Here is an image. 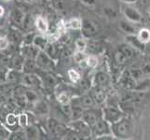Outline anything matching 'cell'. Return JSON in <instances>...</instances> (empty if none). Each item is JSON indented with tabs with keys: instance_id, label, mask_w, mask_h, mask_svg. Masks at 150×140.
<instances>
[{
	"instance_id": "6da1fadb",
	"label": "cell",
	"mask_w": 150,
	"mask_h": 140,
	"mask_svg": "<svg viewBox=\"0 0 150 140\" xmlns=\"http://www.w3.org/2000/svg\"><path fill=\"white\" fill-rule=\"evenodd\" d=\"M35 62H37L38 67L39 69H42V70H45V71H49V70H53L54 69L53 60L51 58H50L44 50H40L39 51L38 57L35 58Z\"/></svg>"
},
{
	"instance_id": "7a4b0ae2",
	"label": "cell",
	"mask_w": 150,
	"mask_h": 140,
	"mask_svg": "<svg viewBox=\"0 0 150 140\" xmlns=\"http://www.w3.org/2000/svg\"><path fill=\"white\" fill-rule=\"evenodd\" d=\"M21 83L25 87H38L41 84L40 77L34 73H24L21 77Z\"/></svg>"
},
{
	"instance_id": "3957f363",
	"label": "cell",
	"mask_w": 150,
	"mask_h": 140,
	"mask_svg": "<svg viewBox=\"0 0 150 140\" xmlns=\"http://www.w3.org/2000/svg\"><path fill=\"white\" fill-rule=\"evenodd\" d=\"M40 50L33 44L23 45L21 49V54H22L25 59H35L38 57Z\"/></svg>"
},
{
	"instance_id": "277c9868",
	"label": "cell",
	"mask_w": 150,
	"mask_h": 140,
	"mask_svg": "<svg viewBox=\"0 0 150 140\" xmlns=\"http://www.w3.org/2000/svg\"><path fill=\"white\" fill-rule=\"evenodd\" d=\"M41 70H42V69H41ZM38 76L40 77L41 83H43L44 86H46V87L52 88L57 83V80H56V79L54 77V76H52L51 74H50L49 72L45 71V70L41 71L40 73H38Z\"/></svg>"
},
{
	"instance_id": "5b68a950",
	"label": "cell",
	"mask_w": 150,
	"mask_h": 140,
	"mask_svg": "<svg viewBox=\"0 0 150 140\" xmlns=\"http://www.w3.org/2000/svg\"><path fill=\"white\" fill-rule=\"evenodd\" d=\"M114 131L117 134V136H127L131 131V125L128 122L124 121L121 122L116 123L114 125Z\"/></svg>"
},
{
	"instance_id": "8992f818",
	"label": "cell",
	"mask_w": 150,
	"mask_h": 140,
	"mask_svg": "<svg viewBox=\"0 0 150 140\" xmlns=\"http://www.w3.org/2000/svg\"><path fill=\"white\" fill-rule=\"evenodd\" d=\"M72 127L74 128V130L79 133L83 136H88L90 134V126L88 125L86 122L83 121H74L72 123Z\"/></svg>"
},
{
	"instance_id": "52a82bcc",
	"label": "cell",
	"mask_w": 150,
	"mask_h": 140,
	"mask_svg": "<svg viewBox=\"0 0 150 140\" xmlns=\"http://www.w3.org/2000/svg\"><path fill=\"white\" fill-rule=\"evenodd\" d=\"M82 121L86 122L89 126H94V124L98 122L99 118H98L97 113L94 110H87L83 112L82 115Z\"/></svg>"
},
{
	"instance_id": "ba28073f",
	"label": "cell",
	"mask_w": 150,
	"mask_h": 140,
	"mask_svg": "<svg viewBox=\"0 0 150 140\" xmlns=\"http://www.w3.org/2000/svg\"><path fill=\"white\" fill-rule=\"evenodd\" d=\"M10 18H11L12 23L15 25H17V26H21V25H23V23L25 15H24V12L23 11L22 9L16 8V9H12L11 14H10Z\"/></svg>"
},
{
	"instance_id": "9c48e42d",
	"label": "cell",
	"mask_w": 150,
	"mask_h": 140,
	"mask_svg": "<svg viewBox=\"0 0 150 140\" xmlns=\"http://www.w3.org/2000/svg\"><path fill=\"white\" fill-rule=\"evenodd\" d=\"M21 77H22L21 70L10 69L6 74V81L8 83H18L21 81Z\"/></svg>"
},
{
	"instance_id": "30bf717a",
	"label": "cell",
	"mask_w": 150,
	"mask_h": 140,
	"mask_svg": "<svg viewBox=\"0 0 150 140\" xmlns=\"http://www.w3.org/2000/svg\"><path fill=\"white\" fill-rule=\"evenodd\" d=\"M105 119L108 122H116L120 120V112L114 107H108L105 110Z\"/></svg>"
},
{
	"instance_id": "8fae6325",
	"label": "cell",
	"mask_w": 150,
	"mask_h": 140,
	"mask_svg": "<svg viewBox=\"0 0 150 140\" xmlns=\"http://www.w3.org/2000/svg\"><path fill=\"white\" fill-rule=\"evenodd\" d=\"M81 30L83 34L87 37H91V36L94 35L96 32V27L95 25L92 23L91 22L88 20H84L82 22V25H81Z\"/></svg>"
},
{
	"instance_id": "7c38bea8",
	"label": "cell",
	"mask_w": 150,
	"mask_h": 140,
	"mask_svg": "<svg viewBox=\"0 0 150 140\" xmlns=\"http://www.w3.org/2000/svg\"><path fill=\"white\" fill-rule=\"evenodd\" d=\"M94 132L97 134H105L109 133V126H108L107 122L105 120H98V122L94 124Z\"/></svg>"
},
{
	"instance_id": "4fadbf2b",
	"label": "cell",
	"mask_w": 150,
	"mask_h": 140,
	"mask_svg": "<svg viewBox=\"0 0 150 140\" xmlns=\"http://www.w3.org/2000/svg\"><path fill=\"white\" fill-rule=\"evenodd\" d=\"M38 69V65L35 59H25L23 65V71L24 73H34Z\"/></svg>"
},
{
	"instance_id": "5bb4252c",
	"label": "cell",
	"mask_w": 150,
	"mask_h": 140,
	"mask_svg": "<svg viewBox=\"0 0 150 140\" xmlns=\"http://www.w3.org/2000/svg\"><path fill=\"white\" fill-rule=\"evenodd\" d=\"M49 105L44 101H38L35 103V113L37 115H46L49 113Z\"/></svg>"
},
{
	"instance_id": "9a60e30c",
	"label": "cell",
	"mask_w": 150,
	"mask_h": 140,
	"mask_svg": "<svg viewBox=\"0 0 150 140\" xmlns=\"http://www.w3.org/2000/svg\"><path fill=\"white\" fill-rule=\"evenodd\" d=\"M9 63H10V66L12 67V69L22 70L23 63H24L23 56V55H15L9 60Z\"/></svg>"
},
{
	"instance_id": "2e32d148",
	"label": "cell",
	"mask_w": 150,
	"mask_h": 140,
	"mask_svg": "<svg viewBox=\"0 0 150 140\" xmlns=\"http://www.w3.org/2000/svg\"><path fill=\"white\" fill-rule=\"evenodd\" d=\"M44 51L47 53V55L50 57V58H51L52 60H56L57 58H58L59 50H58V48H57L54 43H48L47 46H46Z\"/></svg>"
},
{
	"instance_id": "e0dca14e",
	"label": "cell",
	"mask_w": 150,
	"mask_h": 140,
	"mask_svg": "<svg viewBox=\"0 0 150 140\" xmlns=\"http://www.w3.org/2000/svg\"><path fill=\"white\" fill-rule=\"evenodd\" d=\"M8 38V40H10L15 45H19L23 42V36L16 29H10Z\"/></svg>"
},
{
	"instance_id": "ac0fdd59",
	"label": "cell",
	"mask_w": 150,
	"mask_h": 140,
	"mask_svg": "<svg viewBox=\"0 0 150 140\" xmlns=\"http://www.w3.org/2000/svg\"><path fill=\"white\" fill-rule=\"evenodd\" d=\"M75 104H77V105H79L80 107H92L94 106V100L92 99V97L89 96V95H85L83 97L79 98V99H77L76 102H74Z\"/></svg>"
},
{
	"instance_id": "d6986e66",
	"label": "cell",
	"mask_w": 150,
	"mask_h": 140,
	"mask_svg": "<svg viewBox=\"0 0 150 140\" xmlns=\"http://www.w3.org/2000/svg\"><path fill=\"white\" fill-rule=\"evenodd\" d=\"M72 107V113H71V120L72 121H77L81 119L82 115H83V107H80L79 105H77V104H75Z\"/></svg>"
},
{
	"instance_id": "ffe728a7",
	"label": "cell",
	"mask_w": 150,
	"mask_h": 140,
	"mask_svg": "<svg viewBox=\"0 0 150 140\" xmlns=\"http://www.w3.org/2000/svg\"><path fill=\"white\" fill-rule=\"evenodd\" d=\"M48 43H49L48 39L45 37H43V36H38V35L35 36L33 40V45L38 47L40 50H44Z\"/></svg>"
},
{
	"instance_id": "44dd1931",
	"label": "cell",
	"mask_w": 150,
	"mask_h": 140,
	"mask_svg": "<svg viewBox=\"0 0 150 140\" xmlns=\"http://www.w3.org/2000/svg\"><path fill=\"white\" fill-rule=\"evenodd\" d=\"M24 128H25V130L23 132L25 134V138H27V139H38V136H39L38 130L35 126L27 125Z\"/></svg>"
},
{
	"instance_id": "7402d4cb",
	"label": "cell",
	"mask_w": 150,
	"mask_h": 140,
	"mask_svg": "<svg viewBox=\"0 0 150 140\" xmlns=\"http://www.w3.org/2000/svg\"><path fill=\"white\" fill-rule=\"evenodd\" d=\"M35 25L37 29L41 33H46L48 31V23L47 21H46L43 17H38L35 21Z\"/></svg>"
},
{
	"instance_id": "603a6c76",
	"label": "cell",
	"mask_w": 150,
	"mask_h": 140,
	"mask_svg": "<svg viewBox=\"0 0 150 140\" xmlns=\"http://www.w3.org/2000/svg\"><path fill=\"white\" fill-rule=\"evenodd\" d=\"M23 96L25 98L27 103L30 104H35V102L38 101V95H37V92L31 90H25V92H23Z\"/></svg>"
},
{
	"instance_id": "cb8c5ba5",
	"label": "cell",
	"mask_w": 150,
	"mask_h": 140,
	"mask_svg": "<svg viewBox=\"0 0 150 140\" xmlns=\"http://www.w3.org/2000/svg\"><path fill=\"white\" fill-rule=\"evenodd\" d=\"M95 81L98 84V86H105L109 81V77H108V76L105 73H103V72H99L95 76Z\"/></svg>"
},
{
	"instance_id": "d4e9b609",
	"label": "cell",
	"mask_w": 150,
	"mask_h": 140,
	"mask_svg": "<svg viewBox=\"0 0 150 140\" xmlns=\"http://www.w3.org/2000/svg\"><path fill=\"white\" fill-rule=\"evenodd\" d=\"M68 27H70L71 29L74 30H79L81 29V25H82V21L79 19H72L68 22Z\"/></svg>"
},
{
	"instance_id": "484cf974",
	"label": "cell",
	"mask_w": 150,
	"mask_h": 140,
	"mask_svg": "<svg viewBox=\"0 0 150 140\" xmlns=\"http://www.w3.org/2000/svg\"><path fill=\"white\" fill-rule=\"evenodd\" d=\"M28 116L27 114L22 113L18 116V123L20 124L21 127H26L28 125Z\"/></svg>"
},
{
	"instance_id": "4316f807",
	"label": "cell",
	"mask_w": 150,
	"mask_h": 140,
	"mask_svg": "<svg viewBox=\"0 0 150 140\" xmlns=\"http://www.w3.org/2000/svg\"><path fill=\"white\" fill-rule=\"evenodd\" d=\"M67 74H68L69 79L73 82H77L80 80L79 73L76 70H75V69H69L68 72H67Z\"/></svg>"
},
{
	"instance_id": "83f0119b",
	"label": "cell",
	"mask_w": 150,
	"mask_h": 140,
	"mask_svg": "<svg viewBox=\"0 0 150 140\" xmlns=\"http://www.w3.org/2000/svg\"><path fill=\"white\" fill-rule=\"evenodd\" d=\"M6 122L9 126L15 125V124L18 122V116L15 115V114H13V113L8 114V115L7 116V118H6Z\"/></svg>"
},
{
	"instance_id": "f1b7e54d",
	"label": "cell",
	"mask_w": 150,
	"mask_h": 140,
	"mask_svg": "<svg viewBox=\"0 0 150 140\" xmlns=\"http://www.w3.org/2000/svg\"><path fill=\"white\" fill-rule=\"evenodd\" d=\"M61 112L64 114L66 118L71 119V113H72V107L69 104H65V105L61 106Z\"/></svg>"
},
{
	"instance_id": "f546056e",
	"label": "cell",
	"mask_w": 150,
	"mask_h": 140,
	"mask_svg": "<svg viewBox=\"0 0 150 140\" xmlns=\"http://www.w3.org/2000/svg\"><path fill=\"white\" fill-rule=\"evenodd\" d=\"M10 136V132L8 128L5 127L3 124L0 123V139H8Z\"/></svg>"
},
{
	"instance_id": "4dcf8cb0",
	"label": "cell",
	"mask_w": 150,
	"mask_h": 140,
	"mask_svg": "<svg viewBox=\"0 0 150 140\" xmlns=\"http://www.w3.org/2000/svg\"><path fill=\"white\" fill-rule=\"evenodd\" d=\"M75 45H76V48L77 50L79 51H84L86 50V47H87V44H86V41L82 38H79L76 40L75 42Z\"/></svg>"
},
{
	"instance_id": "1f68e13d",
	"label": "cell",
	"mask_w": 150,
	"mask_h": 140,
	"mask_svg": "<svg viewBox=\"0 0 150 140\" xmlns=\"http://www.w3.org/2000/svg\"><path fill=\"white\" fill-rule=\"evenodd\" d=\"M94 98L97 103H102L105 99V95H103V92L100 89L99 87L96 88V90L94 92Z\"/></svg>"
},
{
	"instance_id": "d6a6232c",
	"label": "cell",
	"mask_w": 150,
	"mask_h": 140,
	"mask_svg": "<svg viewBox=\"0 0 150 140\" xmlns=\"http://www.w3.org/2000/svg\"><path fill=\"white\" fill-rule=\"evenodd\" d=\"M120 51L126 56V58H131V57H132V55H133L132 49L128 46H121Z\"/></svg>"
},
{
	"instance_id": "836d02e7",
	"label": "cell",
	"mask_w": 150,
	"mask_h": 140,
	"mask_svg": "<svg viewBox=\"0 0 150 140\" xmlns=\"http://www.w3.org/2000/svg\"><path fill=\"white\" fill-rule=\"evenodd\" d=\"M58 101L60 102L61 105H65V104H69L70 103V98L66 92H62L58 95Z\"/></svg>"
},
{
	"instance_id": "e575fe53",
	"label": "cell",
	"mask_w": 150,
	"mask_h": 140,
	"mask_svg": "<svg viewBox=\"0 0 150 140\" xmlns=\"http://www.w3.org/2000/svg\"><path fill=\"white\" fill-rule=\"evenodd\" d=\"M125 13L127 17H129L131 20H139V14L133 9H126Z\"/></svg>"
},
{
	"instance_id": "d590c367",
	"label": "cell",
	"mask_w": 150,
	"mask_h": 140,
	"mask_svg": "<svg viewBox=\"0 0 150 140\" xmlns=\"http://www.w3.org/2000/svg\"><path fill=\"white\" fill-rule=\"evenodd\" d=\"M86 65L89 67H95L98 65V59L93 55L89 56L86 59Z\"/></svg>"
},
{
	"instance_id": "8d00e7d4",
	"label": "cell",
	"mask_w": 150,
	"mask_h": 140,
	"mask_svg": "<svg viewBox=\"0 0 150 140\" xmlns=\"http://www.w3.org/2000/svg\"><path fill=\"white\" fill-rule=\"evenodd\" d=\"M8 38L6 36H0V50H6L8 46Z\"/></svg>"
},
{
	"instance_id": "74e56055",
	"label": "cell",
	"mask_w": 150,
	"mask_h": 140,
	"mask_svg": "<svg viewBox=\"0 0 150 140\" xmlns=\"http://www.w3.org/2000/svg\"><path fill=\"white\" fill-rule=\"evenodd\" d=\"M35 34L31 33V34H27L24 38H23V45H29V44H33V40L35 38Z\"/></svg>"
},
{
	"instance_id": "f35d334b",
	"label": "cell",
	"mask_w": 150,
	"mask_h": 140,
	"mask_svg": "<svg viewBox=\"0 0 150 140\" xmlns=\"http://www.w3.org/2000/svg\"><path fill=\"white\" fill-rule=\"evenodd\" d=\"M85 54L83 53V51H79L77 50L76 53H75L74 54V61L76 63H81L82 61L85 59Z\"/></svg>"
},
{
	"instance_id": "ab89813d",
	"label": "cell",
	"mask_w": 150,
	"mask_h": 140,
	"mask_svg": "<svg viewBox=\"0 0 150 140\" xmlns=\"http://www.w3.org/2000/svg\"><path fill=\"white\" fill-rule=\"evenodd\" d=\"M139 37H140V40L141 41H148L149 38H150V33H149V31H147L146 29L141 30Z\"/></svg>"
},
{
	"instance_id": "60d3db41",
	"label": "cell",
	"mask_w": 150,
	"mask_h": 140,
	"mask_svg": "<svg viewBox=\"0 0 150 140\" xmlns=\"http://www.w3.org/2000/svg\"><path fill=\"white\" fill-rule=\"evenodd\" d=\"M10 139H25V134L23 131H18L14 134H10Z\"/></svg>"
},
{
	"instance_id": "b9f144b4",
	"label": "cell",
	"mask_w": 150,
	"mask_h": 140,
	"mask_svg": "<svg viewBox=\"0 0 150 140\" xmlns=\"http://www.w3.org/2000/svg\"><path fill=\"white\" fill-rule=\"evenodd\" d=\"M115 58H116V61L117 62L118 64H123V63H125V61L127 60L126 58V56L124 55L122 53H116V56H115Z\"/></svg>"
},
{
	"instance_id": "7bdbcfd3",
	"label": "cell",
	"mask_w": 150,
	"mask_h": 140,
	"mask_svg": "<svg viewBox=\"0 0 150 140\" xmlns=\"http://www.w3.org/2000/svg\"><path fill=\"white\" fill-rule=\"evenodd\" d=\"M23 24L24 25V27H25V28H27V29H29V28L32 27V26H33V24H34V23H33V20H32V18H31V16L25 17Z\"/></svg>"
},
{
	"instance_id": "ee69618b",
	"label": "cell",
	"mask_w": 150,
	"mask_h": 140,
	"mask_svg": "<svg viewBox=\"0 0 150 140\" xmlns=\"http://www.w3.org/2000/svg\"><path fill=\"white\" fill-rule=\"evenodd\" d=\"M79 85L82 90H88L90 88V82L88 80H81L79 82Z\"/></svg>"
},
{
	"instance_id": "f6af8a7d",
	"label": "cell",
	"mask_w": 150,
	"mask_h": 140,
	"mask_svg": "<svg viewBox=\"0 0 150 140\" xmlns=\"http://www.w3.org/2000/svg\"><path fill=\"white\" fill-rule=\"evenodd\" d=\"M8 101L7 99V96L5 95L4 92H0V105H2V104H6Z\"/></svg>"
},
{
	"instance_id": "bcb514c9",
	"label": "cell",
	"mask_w": 150,
	"mask_h": 140,
	"mask_svg": "<svg viewBox=\"0 0 150 140\" xmlns=\"http://www.w3.org/2000/svg\"><path fill=\"white\" fill-rule=\"evenodd\" d=\"M81 2L85 5H88V6H92L95 4V0H81Z\"/></svg>"
},
{
	"instance_id": "7dc6e473",
	"label": "cell",
	"mask_w": 150,
	"mask_h": 140,
	"mask_svg": "<svg viewBox=\"0 0 150 140\" xmlns=\"http://www.w3.org/2000/svg\"><path fill=\"white\" fill-rule=\"evenodd\" d=\"M121 26L124 28V30H128V31H131V32H132V27H130V26H129V25H126L125 23H121Z\"/></svg>"
},
{
	"instance_id": "c3c4849f",
	"label": "cell",
	"mask_w": 150,
	"mask_h": 140,
	"mask_svg": "<svg viewBox=\"0 0 150 140\" xmlns=\"http://www.w3.org/2000/svg\"><path fill=\"white\" fill-rule=\"evenodd\" d=\"M4 14V8L2 6H0V17H2Z\"/></svg>"
},
{
	"instance_id": "681fc988",
	"label": "cell",
	"mask_w": 150,
	"mask_h": 140,
	"mask_svg": "<svg viewBox=\"0 0 150 140\" xmlns=\"http://www.w3.org/2000/svg\"><path fill=\"white\" fill-rule=\"evenodd\" d=\"M23 1L31 3V2H35V1H38V0H23Z\"/></svg>"
},
{
	"instance_id": "f907efd6",
	"label": "cell",
	"mask_w": 150,
	"mask_h": 140,
	"mask_svg": "<svg viewBox=\"0 0 150 140\" xmlns=\"http://www.w3.org/2000/svg\"><path fill=\"white\" fill-rule=\"evenodd\" d=\"M124 1H128L129 2V1H132V0H124Z\"/></svg>"
}]
</instances>
